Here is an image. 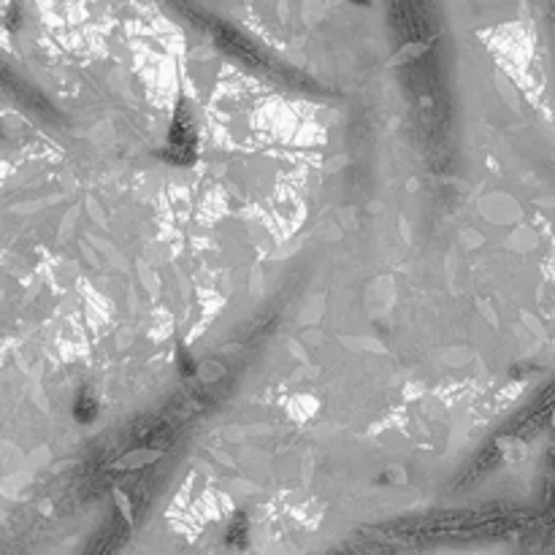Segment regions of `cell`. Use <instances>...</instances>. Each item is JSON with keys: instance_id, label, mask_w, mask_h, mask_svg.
Returning a JSON list of instances; mask_svg holds the SVG:
<instances>
[{"instance_id": "cell-1", "label": "cell", "mask_w": 555, "mask_h": 555, "mask_svg": "<svg viewBox=\"0 0 555 555\" xmlns=\"http://www.w3.org/2000/svg\"><path fill=\"white\" fill-rule=\"evenodd\" d=\"M358 3H369V0H358Z\"/></svg>"}]
</instances>
